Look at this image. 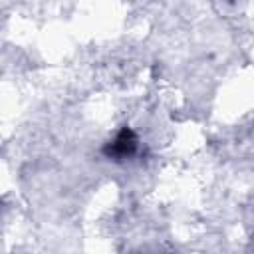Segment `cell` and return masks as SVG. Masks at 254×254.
<instances>
[{
    "label": "cell",
    "mask_w": 254,
    "mask_h": 254,
    "mask_svg": "<svg viewBox=\"0 0 254 254\" xmlns=\"http://www.w3.org/2000/svg\"><path fill=\"white\" fill-rule=\"evenodd\" d=\"M139 153V137L131 127H121L111 141L103 145V155L111 161H127Z\"/></svg>",
    "instance_id": "cell-1"
}]
</instances>
